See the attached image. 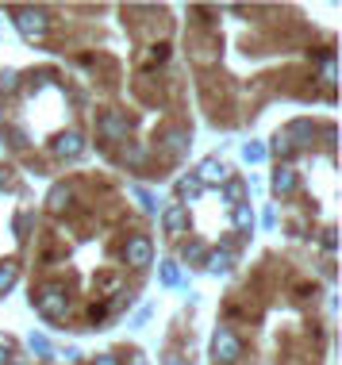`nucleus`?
I'll return each instance as SVG.
<instances>
[{
    "label": "nucleus",
    "instance_id": "obj_22",
    "mask_svg": "<svg viewBox=\"0 0 342 365\" xmlns=\"http://www.w3.org/2000/svg\"><path fill=\"white\" fill-rule=\"evenodd\" d=\"M242 158H247V162H261V158H266V146H261V143H247V146H242Z\"/></svg>",
    "mask_w": 342,
    "mask_h": 365
},
{
    "label": "nucleus",
    "instance_id": "obj_30",
    "mask_svg": "<svg viewBox=\"0 0 342 365\" xmlns=\"http://www.w3.org/2000/svg\"><path fill=\"white\" fill-rule=\"evenodd\" d=\"M165 365H181V358H177V354H170V361H165Z\"/></svg>",
    "mask_w": 342,
    "mask_h": 365
},
{
    "label": "nucleus",
    "instance_id": "obj_21",
    "mask_svg": "<svg viewBox=\"0 0 342 365\" xmlns=\"http://www.w3.org/2000/svg\"><path fill=\"white\" fill-rule=\"evenodd\" d=\"M16 88H19V73L4 70V73H0V93H16Z\"/></svg>",
    "mask_w": 342,
    "mask_h": 365
},
{
    "label": "nucleus",
    "instance_id": "obj_13",
    "mask_svg": "<svg viewBox=\"0 0 342 365\" xmlns=\"http://www.w3.org/2000/svg\"><path fill=\"white\" fill-rule=\"evenodd\" d=\"M200 192H204V189H200L197 177H181V181H177V196H181V200H197Z\"/></svg>",
    "mask_w": 342,
    "mask_h": 365
},
{
    "label": "nucleus",
    "instance_id": "obj_29",
    "mask_svg": "<svg viewBox=\"0 0 342 365\" xmlns=\"http://www.w3.org/2000/svg\"><path fill=\"white\" fill-rule=\"evenodd\" d=\"M4 185H8V170H0V189H4Z\"/></svg>",
    "mask_w": 342,
    "mask_h": 365
},
{
    "label": "nucleus",
    "instance_id": "obj_5",
    "mask_svg": "<svg viewBox=\"0 0 342 365\" xmlns=\"http://www.w3.org/2000/svg\"><path fill=\"white\" fill-rule=\"evenodd\" d=\"M192 177L200 181V189H204V185H227V181H231V170L219 162V158H204Z\"/></svg>",
    "mask_w": 342,
    "mask_h": 365
},
{
    "label": "nucleus",
    "instance_id": "obj_17",
    "mask_svg": "<svg viewBox=\"0 0 342 365\" xmlns=\"http://www.w3.org/2000/svg\"><path fill=\"white\" fill-rule=\"evenodd\" d=\"M185 262H204L208 258V250H204V242H185Z\"/></svg>",
    "mask_w": 342,
    "mask_h": 365
},
{
    "label": "nucleus",
    "instance_id": "obj_3",
    "mask_svg": "<svg viewBox=\"0 0 342 365\" xmlns=\"http://www.w3.org/2000/svg\"><path fill=\"white\" fill-rule=\"evenodd\" d=\"M123 262L131 265V269H146V265L154 262L150 239H146V235H131V239H127V246H123Z\"/></svg>",
    "mask_w": 342,
    "mask_h": 365
},
{
    "label": "nucleus",
    "instance_id": "obj_9",
    "mask_svg": "<svg viewBox=\"0 0 342 365\" xmlns=\"http://www.w3.org/2000/svg\"><path fill=\"white\" fill-rule=\"evenodd\" d=\"M162 223H165V231H170V235H181L185 223H189V212H185V204H170V208L162 212Z\"/></svg>",
    "mask_w": 342,
    "mask_h": 365
},
{
    "label": "nucleus",
    "instance_id": "obj_7",
    "mask_svg": "<svg viewBox=\"0 0 342 365\" xmlns=\"http://www.w3.org/2000/svg\"><path fill=\"white\" fill-rule=\"evenodd\" d=\"M54 154H58V158H81V154H85V139H81L77 131H62V135L54 139Z\"/></svg>",
    "mask_w": 342,
    "mask_h": 365
},
{
    "label": "nucleus",
    "instance_id": "obj_26",
    "mask_svg": "<svg viewBox=\"0 0 342 365\" xmlns=\"http://www.w3.org/2000/svg\"><path fill=\"white\" fill-rule=\"evenodd\" d=\"M93 365H120V361H115V354H100V358H96Z\"/></svg>",
    "mask_w": 342,
    "mask_h": 365
},
{
    "label": "nucleus",
    "instance_id": "obj_16",
    "mask_svg": "<svg viewBox=\"0 0 342 365\" xmlns=\"http://www.w3.org/2000/svg\"><path fill=\"white\" fill-rule=\"evenodd\" d=\"M131 196H135V200H139V204H142V208H146V212H158V200H154V196H150V192H146V189H139V185H131Z\"/></svg>",
    "mask_w": 342,
    "mask_h": 365
},
{
    "label": "nucleus",
    "instance_id": "obj_19",
    "mask_svg": "<svg viewBox=\"0 0 342 365\" xmlns=\"http://www.w3.org/2000/svg\"><path fill=\"white\" fill-rule=\"evenodd\" d=\"M27 346H31L35 354H43V358H51V342H46V334H31V339H27Z\"/></svg>",
    "mask_w": 342,
    "mask_h": 365
},
{
    "label": "nucleus",
    "instance_id": "obj_25",
    "mask_svg": "<svg viewBox=\"0 0 342 365\" xmlns=\"http://www.w3.org/2000/svg\"><path fill=\"white\" fill-rule=\"evenodd\" d=\"M273 154H281V158H285V154H292V146H289V139H285L281 131H277V139H273Z\"/></svg>",
    "mask_w": 342,
    "mask_h": 365
},
{
    "label": "nucleus",
    "instance_id": "obj_11",
    "mask_svg": "<svg viewBox=\"0 0 342 365\" xmlns=\"http://www.w3.org/2000/svg\"><path fill=\"white\" fill-rule=\"evenodd\" d=\"M70 200H73L70 185H54V189L46 192V208H51V212H66V208H70Z\"/></svg>",
    "mask_w": 342,
    "mask_h": 365
},
{
    "label": "nucleus",
    "instance_id": "obj_8",
    "mask_svg": "<svg viewBox=\"0 0 342 365\" xmlns=\"http://www.w3.org/2000/svg\"><path fill=\"white\" fill-rule=\"evenodd\" d=\"M162 139V146L170 154H181V150H189V131H185V127H165V131L158 135Z\"/></svg>",
    "mask_w": 342,
    "mask_h": 365
},
{
    "label": "nucleus",
    "instance_id": "obj_15",
    "mask_svg": "<svg viewBox=\"0 0 342 365\" xmlns=\"http://www.w3.org/2000/svg\"><path fill=\"white\" fill-rule=\"evenodd\" d=\"M16 284V265L12 262H0V292H8Z\"/></svg>",
    "mask_w": 342,
    "mask_h": 365
},
{
    "label": "nucleus",
    "instance_id": "obj_23",
    "mask_svg": "<svg viewBox=\"0 0 342 365\" xmlns=\"http://www.w3.org/2000/svg\"><path fill=\"white\" fill-rule=\"evenodd\" d=\"M123 158H127L131 165H142V162H146V146H127Z\"/></svg>",
    "mask_w": 342,
    "mask_h": 365
},
{
    "label": "nucleus",
    "instance_id": "obj_24",
    "mask_svg": "<svg viewBox=\"0 0 342 365\" xmlns=\"http://www.w3.org/2000/svg\"><path fill=\"white\" fill-rule=\"evenodd\" d=\"M31 223H35V215H31V212H19V215H16V231H19V235L31 231Z\"/></svg>",
    "mask_w": 342,
    "mask_h": 365
},
{
    "label": "nucleus",
    "instance_id": "obj_12",
    "mask_svg": "<svg viewBox=\"0 0 342 365\" xmlns=\"http://www.w3.org/2000/svg\"><path fill=\"white\" fill-rule=\"evenodd\" d=\"M204 265H208L212 273H227L231 269V250H212L208 258H204Z\"/></svg>",
    "mask_w": 342,
    "mask_h": 365
},
{
    "label": "nucleus",
    "instance_id": "obj_6",
    "mask_svg": "<svg viewBox=\"0 0 342 365\" xmlns=\"http://www.w3.org/2000/svg\"><path fill=\"white\" fill-rule=\"evenodd\" d=\"M96 131H100L108 143H120V139H127V120L120 112H104L100 123H96Z\"/></svg>",
    "mask_w": 342,
    "mask_h": 365
},
{
    "label": "nucleus",
    "instance_id": "obj_18",
    "mask_svg": "<svg viewBox=\"0 0 342 365\" xmlns=\"http://www.w3.org/2000/svg\"><path fill=\"white\" fill-rule=\"evenodd\" d=\"M223 196H227L231 204H239L242 196H247V185H242V181H227V185H223Z\"/></svg>",
    "mask_w": 342,
    "mask_h": 365
},
{
    "label": "nucleus",
    "instance_id": "obj_27",
    "mask_svg": "<svg viewBox=\"0 0 342 365\" xmlns=\"http://www.w3.org/2000/svg\"><path fill=\"white\" fill-rule=\"evenodd\" d=\"M0 365H12V358H8V342L0 339Z\"/></svg>",
    "mask_w": 342,
    "mask_h": 365
},
{
    "label": "nucleus",
    "instance_id": "obj_4",
    "mask_svg": "<svg viewBox=\"0 0 342 365\" xmlns=\"http://www.w3.org/2000/svg\"><path fill=\"white\" fill-rule=\"evenodd\" d=\"M16 27H19V35H27V38H43L46 27H51V19H46V12H38V8H19Z\"/></svg>",
    "mask_w": 342,
    "mask_h": 365
},
{
    "label": "nucleus",
    "instance_id": "obj_14",
    "mask_svg": "<svg viewBox=\"0 0 342 365\" xmlns=\"http://www.w3.org/2000/svg\"><path fill=\"white\" fill-rule=\"evenodd\" d=\"M234 227H242V231H254V212L247 204H234Z\"/></svg>",
    "mask_w": 342,
    "mask_h": 365
},
{
    "label": "nucleus",
    "instance_id": "obj_10",
    "mask_svg": "<svg viewBox=\"0 0 342 365\" xmlns=\"http://www.w3.org/2000/svg\"><path fill=\"white\" fill-rule=\"evenodd\" d=\"M296 170H289V165H277V173H273V192L277 196H289V192H296Z\"/></svg>",
    "mask_w": 342,
    "mask_h": 365
},
{
    "label": "nucleus",
    "instance_id": "obj_1",
    "mask_svg": "<svg viewBox=\"0 0 342 365\" xmlns=\"http://www.w3.org/2000/svg\"><path fill=\"white\" fill-rule=\"evenodd\" d=\"M35 308L46 315V319H62L70 312V300H66V289L58 281H46L35 289Z\"/></svg>",
    "mask_w": 342,
    "mask_h": 365
},
{
    "label": "nucleus",
    "instance_id": "obj_20",
    "mask_svg": "<svg viewBox=\"0 0 342 365\" xmlns=\"http://www.w3.org/2000/svg\"><path fill=\"white\" fill-rule=\"evenodd\" d=\"M177 281H181L177 262H162V284H177Z\"/></svg>",
    "mask_w": 342,
    "mask_h": 365
},
{
    "label": "nucleus",
    "instance_id": "obj_2",
    "mask_svg": "<svg viewBox=\"0 0 342 365\" xmlns=\"http://www.w3.org/2000/svg\"><path fill=\"white\" fill-rule=\"evenodd\" d=\"M212 358H216L219 365H234L242 358V342H239V334L227 331V327H219L216 331V339H212Z\"/></svg>",
    "mask_w": 342,
    "mask_h": 365
},
{
    "label": "nucleus",
    "instance_id": "obj_28",
    "mask_svg": "<svg viewBox=\"0 0 342 365\" xmlns=\"http://www.w3.org/2000/svg\"><path fill=\"white\" fill-rule=\"evenodd\" d=\"M127 365H150V361H146V358H142V354H135V358H131V361H127Z\"/></svg>",
    "mask_w": 342,
    "mask_h": 365
}]
</instances>
